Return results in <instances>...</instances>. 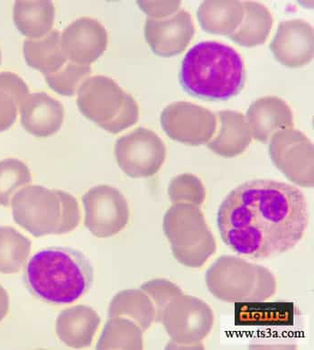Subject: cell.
Listing matches in <instances>:
<instances>
[{"mask_svg":"<svg viewBox=\"0 0 314 350\" xmlns=\"http://www.w3.org/2000/svg\"><path fill=\"white\" fill-rule=\"evenodd\" d=\"M138 5L148 18L163 19L178 12L181 1H138Z\"/></svg>","mask_w":314,"mask_h":350,"instance_id":"33","label":"cell"},{"mask_svg":"<svg viewBox=\"0 0 314 350\" xmlns=\"http://www.w3.org/2000/svg\"><path fill=\"white\" fill-rule=\"evenodd\" d=\"M32 176L29 169L22 161L8 158L0 162V205L8 207L14 194L29 185Z\"/></svg>","mask_w":314,"mask_h":350,"instance_id":"29","label":"cell"},{"mask_svg":"<svg viewBox=\"0 0 314 350\" xmlns=\"http://www.w3.org/2000/svg\"><path fill=\"white\" fill-rule=\"evenodd\" d=\"M109 317L129 319L146 332L155 321V308L142 290H124L112 299Z\"/></svg>","mask_w":314,"mask_h":350,"instance_id":"24","label":"cell"},{"mask_svg":"<svg viewBox=\"0 0 314 350\" xmlns=\"http://www.w3.org/2000/svg\"><path fill=\"white\" fill-rule=\"evenodd\" d=\"M118 166L127 176L148 178L160 171L166 158L163 140L154 131L138 128L118 138L115 145Z\"/></svg>","mask_w":314,"mask_h":350,"instance_id":"10","label":"cell"},{"mask_svg":"<svg viewBox=\"0 0 314 350\" xmlns=\"http://www.w3.org/2000/svg\"><path fill=\"white\" fill-rule=\"evenodd\" d=\"M217 116V134L209 141L207 148L224 158H233L244 153L252 140L245 116L233 110H222Z\"/></svg>","mask_w":314,"mask_h":350,"instance_id":"18","label":"cell"},{"mask_svg":"<svg viewBox=\"0 0 314 350\" xmlns=\"http://www.w3.org/2000/svg\"><path fill=\"white\" fill-rule=\"evenodd\" d=\"M294 306L288 303H239L236 306L237 325H289L293 321Z\"/></svg>","mask_w":314,"mask_h":350,"instance_id":"25","label":"cell"},{"mask_svg":"<svg viewBox=\"0 0 314 350\" xmlns=\"http://www.w3.org/2000/svg\"><path fill=\"white\" fill-rule=\"evenodd\" d=\"M0 64H1V51H0Z\"/></svg>","mask_w":314,"mask_h":350,"instance_id":"35","label":"cell"},{"mask_svg":"<svg viewBox=\"0 0 314 350\" xmlns=\"http://www.w3.org/2000/svg\"><path fill=\"white\" fill-rule=\"evenodd\" d=\"M31 242L12 228H0V272H18L27 261Z\"/></svg>","mask_w":314,"mask_h":350,"instance_id":"28","label":"cell"},{"mask_svg":"<svg viewBox=\"0 0 314 350\" xmlns=\"http://www.w3.org/2000/svg\"><path fill=\"white\" fill-rule=\"evenodd\" d=\"M307 202L287 183L253 180L232 190L218 211L222 241L234 252L265 259L296 247L308 226Z\"/></svg>","mask_w":314,"mask_h":350,"instance_id":"1","label":"cell"},{"mask_svg":"<svg viewBox=\"0 0 314 350\" xmlns=\"http://www.w3.org/2000/svg\"><path fill=\"white\" fill-rule=\"evenodd\" d=\"M245 83L244 62L230 45L202 42L192 47L182 62L181 86L200 100H230L239 94Z\"/></svg>","mask_w":314,"mask_h":350,"instance_id":"2","label":"cell"},{"mask_svg":"<svg viewBox=\"0 0 314 350\" xmlns=\"http://www.w3.org/2000/svg\"><path fill=\"white\" fill-rule=\"evenodd\" d=\"M160 121L171 139L192 146L208 143L217 129L213 112L186 101L170 104L161 113Z\"/></svg>","mask_w":314,"mask_h":350,"instance_id":"12","label":"cell"},{"mask_svg":"<svg viewBox=\"0 0 314 350\" xmlns=\"http://www.w3.org/2000/svg\"><path fill=\"white\" fill-rule=\"evenodd\" d=\"M8 296L5 291L0 286V321L4 319L8 312Z\"/></svg>","mask_w":314,"mask_h":350,"instance_id":"34","label":"cell"},{"mask_svg":"<svg viewBox=\"0 0 314 350\" xmlns=\"http://www.w3.org/2000/svg\"><path fill=\"white\" fill-rule=\"evenodd\" d=\"M21 114L23 128L36 137L55 135L64 120L63 104L45 92L28 95L21 104Z\"/></svg>","mask_w":314,"mask_h":350,"instance_id":"17","label":"cell"},{"mask_svg":"<svg viewBox=\"0 0 314 350\" xmlns=\"http://www.w3.org/2000/svg\"><path fill=\"white\" fill-rule=\"evenodd\" d=\"M163 228L172 255L186 267H202L216 252V241L199 206L174 203Z\"/></svg>","mask_w":314,"mask_h":350,"instance_id":"7","label":"cell"},{"mask_svg":"<svg viewBox=\"0 0 314 350\" xmlns=\"http://www.w3.org/2000/svg\"><path fill=\"white\" fill-rule=\"evenodd\" d=\"M15 221L36 238L72 232L80 224V205L72 194L44 186L23 188L13 197Z\"/></svg>","mask_w":314,"mask_h":350,"instance_id":"4","label":"cell"},{"mask_svg":"<svg viewBox=\"0 0 314 350\" xmlns=\"http://www.w3.org/2000/svg\"><path fill=\"white\" fill-rule=\"evenodd\" d=\"M141 290L146 293L154 304L155 320L172 299L185 293L178 285L166 279H154V280L146 282L141 285Z\"/></svg>","mask_w":314,"mask_h":350,"instance_id":"32","label":"cell"},{"mask_svg":"<svg viewBox=\"0 0 314 350\" xmlns=\"http://www.w3.org/2000/svg\"><path fill=\"white\" fill-rule=\"evenodd\" d=\"M107 41L103 25L97 19L83 16L65 28L62 48L68 61L90 66L107 50Z\"/></svg>","mask_w":314,"mask_h":350,"instance_id":"13","label":"cell"},{"mask_svg":"<svg viewBox=\"0 0 314 350\" xmlns=\"http://www.w3.org/2000/svg\"><path fill=\"white\" fill-rule=\"evenodd\" d=\"M270 48L283 66L300 68L311 63L314 55L313 28L301 19L282 22Z\"/></svg>","mask_w":314,"mask_h":350,"instance_id":"15","label":"cell"},{"mask_svg":"<svg viewBox=\"0 0 314 350\" xmlns=\"http://www.w3.org/2000/svg\"><path fill=\"white\" fill-rule=\"evenodd\" d=\"M24 280L39 300L62 306L75 303L87 293L92 284L93 269L79 250L47 247L28 262Z\"/></svg>","mask_w":314,"mask_h":350,"instance_id":"3","label":"cell"},{"mask_svg":"<svg viewBox=\"0 0 314 350\" xmlns=\"http://www.w3.org/2000/svg\"><path fill=\"white\" fill-rule=\"evenodd\" d=\"M101 320L92 307L77 306L63 310L56 321V334L62 342L73 349L92 345Z\"/></svg>","mask_w":314,"mask_h":350,"instance_id":"19","label":"cell"},{"mask_svg":"<svg viewBox=\"0 0 314 350\" xmlns=\"http://www.w3.org/2000/svg\"><path fill=\"white\" fill-rule=\"evenodd\" d=\"M244 5L240 1H205L200 5L197 18L205 32L231 36L244 18Z\"/></svg>","mask_w":314,"mask_h":350,"instance_id":"22","label":"cell"},{"mask_svg":"<svg viewBox=\"0 0 314 350\" xmlns=\"http://www.w3.org/2000/svg\"><path fill=\"white\" fill-rule=\"evenodd\" d=\"M92 68L69 62L52 75L45 76L50 89L58 94L70 97L78 92L81 84L90 77Z\"/></svg>","mask_w":314,"mask_h":350,"instance_id":"30","label":"cell"},{"mask_svg":"<svg viewBox=\"0 0 314 350\" xmlns=\"http://www.w3.org/2000/svg\"><path fill=\"white\" fill-rule=\"evenodd\" d=\"M13 18L23 36L30 39L44 38L53 30L55 7L52 1H16Z\"/></svg>","mask_w":314,"mask_h":350,"instance_id":"21","label":"cell"},{"mask_svg":"<svg viewBox=\"0 0 314 350\" xmlns=\"http://www.w3.org/2000/svg\"><path fill=\"white\" fill-rule=\"evenodd\" d=\"M247 122L251 137L263 144L270 142L274 133L293 129L292 109L276 96L263 97L254 101L247 112Z\"/></svg>","mask_w":314,"mask_h":350,"instance_id":"16","label":"cell"},{"mask_svg":"<svg viewBox=\"0 0 314 350\" xmlns=\"http://www.w3.org/2000/svg\"><path fill=\"white\" fill-rule=\"evenodd\" d=\"M24 55L28 66L44 76L57 72L68 62L57 29H53L42 38L27 39L24 42Z\"/></svg>","mask_w":314,"mask_h":350,"instance_id":"20","label":"cell"},{"mask_svg":"<svg viewBox=\"0 0 314 350\" xmlns=\"http://www.w3.org/2000/svg\"><path fill=\"white\" fill-rule=\"evenodd\" d=\"M77 106L85 118L112 134L131 128L140 120L137 101L107 76H92L81 84Z\"/></svg>","mask_w":314,"mask_h":350,"instance_id":"6","label":"cell"},{"mask_svg":"<svg viewBox=\"0 0 314 350\" xmlns=\"http://www.w3.org/2000/svg\"><path fill=\"white\" fill-rule=\"evenodd\" d=\"M206 285L215 298L226 303H256L276 295V276L267 267L234 256H222L209 267Z\"/></svg>","mask_w":314,"mask_h":350,"instance_id":"5","label":"cell"},{"mask_svg":"<svg viewBox=\"0 0 314 350\" xmlns=\"http://www.w3.org/2000/svg\"><path fill=\"white\" fill-rule=\"evenodd\" d=\"M97 349H143V330L125 317H112L96 347Z\"/></svg>","mask_w":314,"mask_h":350,"instance_id":"26","label":"cell"},{"mask_svg":"<svg viewBox=\"0 0 314 350\" xmlns=\"http://www.w3.org/2000/svg\"><path fill=\"white\" fill-rule=\"evenodd\" d=\"M155 323L163 324L171 348L200 349L213 329L214 313L205 301L183 293L169 301Z\"/></svg>","mask_w":314,"mask_h":350,"instance_id":"8","label":"cell"},{"mask_svg":"<svg viewBox=\"0 0 314 350\" xmlns=\"http://www.w3.org/2000/svg\"><path fill=\"white\" fill-rule=\"evenodd\" d=\"M271 160L290 182L300 187L314 185V149L309 138L294 129L274 133L270 140Z\"/></svg>","mask_w":314,"mask_h":350,"instance_id":"9","label":"cell"},{"mask_svg":"<svg viewBox=\"0 0 314 350\" xmlns=\"http://www.w3.org/2000/svg\"><path fill=\"white\" fill-rule=\"evenodd\" d=\"M195 33L191 14L180 10L163 19L147 18L145 38L152 52L162 57H172L185 51Z\"/></svg>","mask_w":314,"mask_h":350,"instance_id":"14","label":"cell"},{"mask_svg":"<svg viewBox=\"0 0 314 350\" xmlns=\"http://www.w3.org/2000/svg\"><path fill=\"white\" fill-rule=\"evenodd\" d=\"M244 18L233 33L232 41L244 47L259 46L265 44L273 27V16L270 10L257 2H243Z\"/></svg>","mask_w":314,"mask_h":350,"instance_id":"23","label":"cell"},{"mask_svg":"<svg viewBox=\"0 0 314 350\" xmlns=\"http://www.w3.org/2000/svg\"><path fill=\"white\" fill-rule=\"evenodd\" d=\"M29 95L27 83L16 73H0V132L7 131L16 122L18 109Z\"/></svg>","mask_w":314,"mask_h":350,"instance_id":"27","label":"cell"},{"mask_svg":"<svg viewBox=\"0 0 314 350\" xmlns=\"http://www.w3.org/2000/svg\"><path fill=\"white\" fill-rule=\"evenodd\" d=\"M168 196L172 203H189L200 207L205 202L206 189L196 175L183 174L170 183Z\"/></svg>","mask_w":314,"mask_h":350,"instance_id":"31","label":"cell"},{"mask_svg":"<svg viewBox=\"0 0 314 350\" xmlns=\"http://www.w3.org/2000/svg\"><path fill=\"white\" fill-rule=\"evenodd\" d=\"M85 227L93 236L107 239L129 224L130 211L125 196L109 185H98L83 196Z\"/></svg>","mask_w":314,"mask_h":350,"instance_id":"11","label":"cell"}]
</instances>
